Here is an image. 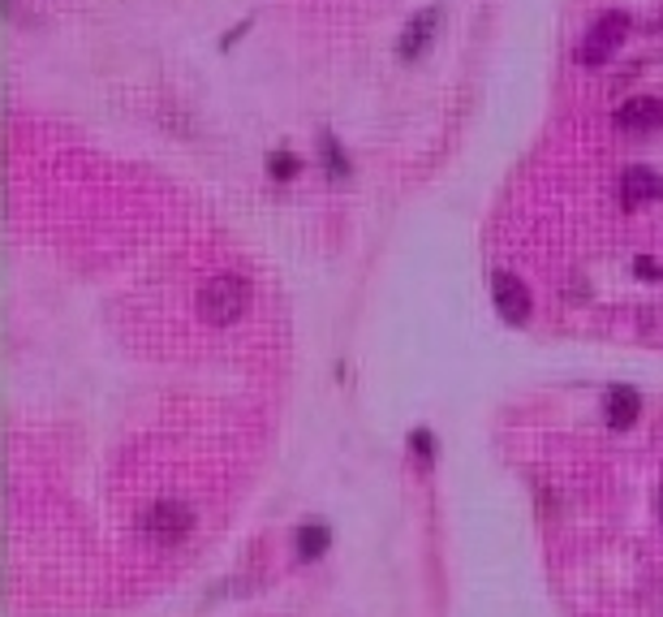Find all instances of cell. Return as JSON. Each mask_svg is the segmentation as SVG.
<instances>
[{
    "instance_id": "7a4b0ae2",
    "label": "cell",
    "mask_w": 663,
    "mask_h": 617,
    "mask_svg": "<svg viewBox=\"0 0 663 617\" xmlns=\"http://www.w3.org/2000/svg\"><path fill=\"white\" fill-rule=\"evenodd\" d=\"M195 527V509L186 501H155L147 514H142V535L155 544V548H173L190 535Z\"/></svg>"
},
{
    "instance_id": "9c48e42d",
    "label": "cell",
    "mask_w": 663,
    "mask_h": 617,
    "mask_svg": "<svg viewBox=\"0 0 663 617\" xmlns=\"http://www.w3.org/2000/svg\"><path fill=\"white\" fill-rule=\"evenodd\" d=\"M332 544V531L324 522H307L302 531H298V553L311 562V557H324V548Z\"/></svg>"
},
{
    "instance_id": "7c38bea8",
    "label": "cell",
    "mask_w": 663,
    "mask_h": 617,
    "mask_svg": "<svg viewBox=\"0 0 663 617\" xmlns=\"http://www.w3.org/2000/svg\"><path fill=\"white\" fill-rule=\"evenodd\" d=\"M634 272H638L642 281H663V263L660 259H651V255H638V259H634Z\"/></svg>"
},
{
    "instance_id": "52a82bcc",
    "label": "cell",
    "mask_w": 663,
    "mask_h": 617,
    "mask_svg": "<svg viewBox=\"0 0 663 617\" xmlns=\"http://www.w3.org/2000/svg\"><path fill=\"white\" fill-rule=\"evenodd\" d=\"M660 195H663V177L655 169L634 164V169L621 173V203H625V208H642V203H651V199H660Z\"/></svg>"
},
{
    "instance_id": "5bb4252c",
    "label": "cell",
    "mask_w": 663,
    "mask_h": 617,
    "mask_svg": "<svg viewBox=\"0 0 663 617\" xmlns=\"http://www.w3.org/2000/svg\"><path fill=\"white\" fill-rule=\"evenodd\" d=\"M660 514H663V493H660Z\"/></svg>"
},
{
    "instance_id": "6da1fadb",
    "label": "cell",
    "mask_w": 663,
    "mask_h": 617,
    "mask_svg": "<svg viewBox=\"0 0 663 617\" xmlns=\"http://www.w3.org/2000/svg\"><path fill=\"white\" fill-rule=\"evenodd\" d=\"M246 307H250V281L246 276L224 272V276H212L199 289V316L208 324H233V320H241Z\"/></svg>"
},
{
    "instance_id": "3957f363",
    "label": "cell",
    "mask_w": 663,
    "mask_h": 617,
    "mask_svg": "<svg viewBox=\"0 0 663 617\" xmlns=\"http://www.w3.org/2000/svg\"><path fill=\"white\" fill-rule=\"evenodd\" d=\"M625 30H629V13H621V9L603 13V17L586 30V39L577 44V61H581V65H603V61L621 48Z\"/></svg>"
},
{
    "instance_id": "277c9868",
    "label": "cell",
    "mask_w": 663,
    "mask_h": 617,
    "mask_svg": "<svg viewBox=\"0 0 663 617\" xmlns=\"http://www.w3.org/2000/svg\"><path fill=\"white\" fill-rule=\"evenodd\" d=\"M440 22H443V4H427V9H418V13L405 22V30H401L397 57H401V61H418V57L431 48V39H436Z\"/></svg>"
},
{
    "instance_id": "4fadbf2b",
    "label": "cell",
    "mask_w": 663,
    "mask_h": 617,
    "mask_svg": "<svg viewBox=\"0 0 663 617\" xmlns=\"http://www.w3.org/2000/svg\"><path fill=\"white\" fill-rule=\"evenodd\" d=\"M410 445L418 449V458H423V462H431V458H436V436H431V432H414V436H410Z\"/></svg>"
},
{
    "instance_id": "5b68a950",
    "label": "cell",
    "mask_w": 663,
    "mask_h": 617,
    "mask_svg": "<svg viewBox=\"0 0 663 617\" xmlns=\"http://www.w3.org/2000/svg\"><path fill=\"white\" fill-rule=\"evenodd\" d=\"M491 298H496V311H500L509 324H526V320H530V289H526L513 272H496Z\"/></svg>"
},
{
    "instance_id": "8fae6325",
    "label": "cell",
    "mask_w": 663,
    "mask_h": 617,
    "mask_svg": "<svg viewBox=\"0 0 663 617\" xmlns=\"http://www.w3.org/2000/svg\"><path fill=\"white\" fill-rule=\"evenodd\" d=\"M267 169H272V177H280V182H289L298 169H302V160L293 156V151H272L267 156Z\"/></svg>"
},
{
    "instance_id": "ba28073f",
    "label": "cell",
    "mask_w": 663,
    "mask_h": 617,
    "mask_svg": "<svg viewBox=\"0 0 663 617\" xmlns=\"http://www.w3.org/2000/svg\"><path fill=\"white\" fill-rule=\"evenodd\" d=\"M638 410H642L638 388H629V384H612V388H608V397H603L608 428H629V423L638 419Z\"/></svg>"
},
{
    "instance_id": "30bf717a",
    "label": "cell",
    "mask_w": 663,
    "mask_h": 617,
    "mask_svg": "<svg viewBox=\"0 0 663 617\" xmlns=\"http://www.w3.org/2000/svg\"><path fill=\"white\" fill-rule=\"evenodd\" d=\"M320 147H324V164H328L332 177H336V182H340V177H349V156L340 151V143H336L332 134H324V138H320Z\"/></svg>"
},
{
    "instance_id": "8992f818",
    "label": "cell",
    "mask_w": 663,
    "mask_h": 617,
    "mask_svg": "<svg viewBox=\"0 0 663 617\" xmlns=\"http://www.w3.org/2000/svg\"><path fill=\"white\" fill-rule=\"evenodd\" d=\"M612 122H616V129H625V134H655V129H663V100H655V96L625 100Z\"/></svg>"
}]
</instances>
